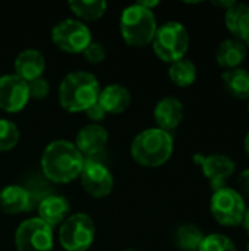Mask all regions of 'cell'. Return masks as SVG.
Instances as JSON below:
<instances>
[{
    "label": "cell",
    "instance_id": "1",
    "mask_svg": "<svg viewBox=\"0 0 249 251\" xmlns=\"http://www.w3.org/2000/svg\"><path fill=\"white\" fill-rule=\"evenodd\" d=\"M84 162L82 154L73 143L56 140L50 143L41 154V171L51 184H68L79 178Z\"/></svg>",
    "mask_w": 249,
    "mask_h": 251
},
{
    "label": "cell",
    "instance_id": "2",
    "mask_svg": "<svg viewBox=\"0 0 249 251\" xmlns=\"http://www.w3.org/2000/svg\"><path fill=\"white\" fill-rule=\"evenodd\" d=\"M98 96L100 84L97 76L84 71L68 74L59 87V103L70 113L85 112L98 101Z\"/></svg>",
    "mask_w": 249,
    "mask_h": 251
},
{
    "label": "cell",
    "instance_id": "3",
    "mask_svg": "<svg viewBox=\"0 0 249 251\" xmlns=\"http://www.w3.org/2000/svg\"><path fill=\"white\" fill-rule=\"evenodd\" d=\"M173 137L158 128L139 132L131 144L132 159L144 168H158L173 154Z\"/></svg>",
    "mask_w": 249,
    "mask_h": 251
},
{
    "label": "cell",
    "instance_id": "4",
    "mask_svg": "<svg viewBox=\"0 0 249 251\" xmlns=\"http://www.w3.org/2000/svg\"><path fill=\"white\" fill-rule=\"evenodd\" d=\"M120 34L131 47H145L153 43L157 32V21L153 10L135 3L120 15Z\"/></svg>",
    "mask_w": 249,
    "mask_h": 251
},
{
    "label": "cell",
    "instance_id": "5",
    "mask_svg": "<svg viewBox=\"0 0 249 251\" xmlns=\"http://www.w3.org/2000/svg\"><path fill=\"white\" fill-rule=\"evenodd\" d=\"M151 44L160 60L173 63L185 57L189 47V34L181 22L170 21L157 28Z\"/></svg>",
    "mask_w": 249,
    "mask_h": 251
},
{
    "label": "cell",
    "instance_id": "6",
    "mask_svg": "<svg viewBox=\"0 0 249 251\" xmlns=\"http://www.w3.org/2000/svg\"><path fill=\"white\" fill-rule=\"evenodd\" d=\"M210 212L216 222L222 226L235 228L242 225L247 212V204L244 196L230 187L213 191L210 200Z\"/></svg>",
    "mask_w": 249,
    "mask_h": 251
},
{
    "label": "cell",
    "instance_id": "7",
    "mask_svg": "<svg viewBox=\"0 0 249 251\" xmlns=\"http://www.w3.org/2000/svg\"><path fill=\"white\" fill-rule=\"evenodd\" d=\"M95 225L85 213H75L59 228V241L66 251H87L94 243Z\"/></svg>",
    "mask_w": 249,
    "mask_h": 251
},
{
    "label": "cell",
    "instance_id": "8",
    "mask_svg": "<svg viewBox=\"0 0 249 251\" xmlns=\"http://www.w3.org/2000/svg\"><path fill=\"white\" fill-rule=\"evenodd\" d=\"M51 40L54 46L66 53H84L91 40L90 28L76 19H65L56 24L51 29Z\"/></svg>",
    "mask_w": 249,
    "mask_h": 251
},
{
    "label": "cell",
    "instance_id": "9",
    "mask_svg": "<svg viewBox=\"0 0 249 251\" xmlns=\"http://www.w3.org/2000/svg\"><path fill=\"white\" fill-rule=\"evenodd\" d=\"M18 251H53V229L38 218L23 221L15 234Z\"/></svg>",
    "mask_w": 249,
    "mask_h": 251
},
{
    "label": "cell",
    "instance_id": "10",
    "mask_svg": "<svg viewBox=\"0 0 249 251\" xmlns=\"http://www.w3.org/2000/svg\"><path fill=\"white\" fill-rule=\"evenodd\" d=\"M194 162L201 166V171L207 181L210 182V187L213 191L222 190L226 185L227 179L235 174L236 165L233 159H230L226 154H210V156H203V154H195Z\"/></svg>",
    "mask_w": 249,
    "mask_h": 251
},
{
    "label": "cell",
    "instance_id": "11",
    "mask_svg": "<svg viewBox=\"0 0 249 251\" xmlns=\"http://www.w3.org/2000/svg\"><path fill=\"white\" fill-rule=\"evenodd\" d=\"M79 179L84 190L95 199L109 196L114 184L112 172L100 160H85Z\"/></svg>",
    "mask_w": 249,
    "mask_h": 251
},
{
    "label": "cell",
    "instance_id": "12",
    "mask_svg": "<svg viewBox=\"0 0 249 251\" xmlns=\"http://www.w3.org/2000/svg\"><path fill=\"white\" fill-rule=\"evenodd\" d=\"M29 101L28 82L15 74L0 76V109L7 113L21 112Z\"/></svg>",
    "mask_w": 249,
    "mask_h": 251
},
{
    "label": "cell",
    "instance_id": "13",
    "mask_svg": "<svg viewBox=\"0 0 249 251\" xmlns=\"http://www.w3.org/2000/svg\"><path fill=\"white\" fill-rule=\"evenodd\" d=\"M107 143L109 132L98 124L85 125L75 138V147L82 154L84 160H97V156L104 153Z\"/></svg>",
    "mask_w": 249,
    "mask_h": 251
},
{
    "label": "cell",
    "instance_id": "14",
    "mask_svg": "<svg viewBox=\"0 0 249 251\" xmlns=\"http://www.w3.org/2000/svg\"><path fill=\"white\" fill-rule=\"evenodd\" d=\"M154 121L166 132L176 129L183 121V104L176 97H164L154 107Z\"/></svg>",
    "mask_w": 249,
    "mask_h": 251
},
{
    "label": "cell",
    "instance_id": "15",
    "mask_svg": "<svg viewBox=\"0 0 249 251\" xmlns=\"http://www.w3.org/2000/svg\"><path fill=\"white\" fill-rule=\"evenodd\" d=\"M13 68H15V75H18L26 82H31L43 76L45 69V59L38 50L26 49L16 56Z\"/></svg>",
    "mask_w": 249,
    "mask_h": 251
},
{
    "label": "cell",
    "instance_id": "16",
    "mask_svg": "<svg viewBox=\"0 0 249 251\" xmlns=\"http://www.w3.org/2000/svg\"><path fill=\"white\" fill-rule=\"evenodd\" d=\"M37 210H38V219H41L45 225H48L53 229L62 225L68 219L70 206L66 197L53 194L44 199L37 206Z\"/></svg>",
    "mask_w": 249,
    "mask_h": 251
},
{
    "label": "cell",
    "instance_id": "17",
    "mask_svg": "<svg viewBox=\"0 0 249 251\" xmlns=\"http://www.w3.org/2000/svg\"><path fill=\"white\" fill-rule=\"evenodd\" d=\"M0 210L6 215H19L34 210V206L22 185H7L0 190Z\"/></svg>",
    "mask_w": 249,
    "mask_h": 251
},
{
    "label": "cell",
    "instance_id": "18",
    "mask_svg": "<svg viewBox=\"0 0 249 251\" xmlns=\"http://www.w3.org/2000/svg\"><path fill=\"white\" fill-rule=\"evenodd\" d=\"M131 101H132L131 91L123 85L112 84L100 90L98 104L104 109L106 113H112V115L123 113L131 106Z\"/></svg>",
    "mask_w": 249,
    "mask_h": 251
},
{
    "label": "cell",
    "instance_id": "19",
    "mask_svg": "<svg viewBox=\"0 0 249 251\" xmlns=\"http://www.w3.org/2000/svg\"><path fill=\"white\" fill-rule=\"evenodd\" d=\"M248 49L247 46L236 38L223 40L216 51V62L226 71L241 68L242 62L247 59Z\"/></svg>",
    "mask_w": 249,
    "mask_h": 251
},
{
    "label": "cell",
    "instance_id": "20",
    "mask_svg": "<svg viewBox=\"0 0 249 251\" xmlns=\"http://www.w3.org/2000/svg\"><path fill=\"white\" fill-rule=\"evenodd\" d=\"M225 24L233 38L245 43L249 38V4L235 1L225 10Z\"/></svg>",
    "mask_w": 249,
    "mask_h": 251
},
{
    "label": "cell",
    "instance_id": "21",
    "mask_svg": "<svg viewBox=\"0 0 249 251\" xmlns=\"http://www.w3.org/2000/svg\"><path fill=\"white\" fill-rule=\"evenodd\" d=\"M222 81L232 97L238 100H249V71L244 68L225 71L222 74Z\"/></svg>",
    "mask_w": 249,
    "mask_h": 251
},
{
    "label": "cell",
    "instance_id": "22",
    "mask_svg": "<svg viewBox=\"0 0 249 251\" xmlns=\"http://www.w3.org/2000/svg\"><path fill=\"white\" fill-rule=\"evenodd\" d=\"M203 231L194 224H183L176 229L175 244L181 251H198L204 241Z\"/></svg>",
    "mask_w": 249,
    "mask_h": 251
},
{
    "label": "cell",
    "instance_id": "23",
    "mask_svg": "<svg viewBox=\"0 0 249 251\" xmlns=\"http://www.w3.org/2000/svg\"><path fill=\"white\" fill-rule=\"evenodd\" d=\"M169 78L175 85L181 88L191 87L197 79V66L192 60L183 57L178 62L170 63Z\"/></svg>",
    "mask_w": 249,
    "mask_h": 251
},
{
    "label": "cell",
    "instance_id": "24",
    "mask_svg": "<svg viewBox=\"0 0 249 251\" xmlns=\"http://www.w3.org/2000/svg\"><path fill=\"white\" fill-rule=\"evenodd\" d=\"M68 6L79 19L84 21H97L106 13L107 9V3L103 0H70Z\"/></svg>",
    "mask_w": 249,
    "mask_h": 251
},
{
    "label": "cell",
    "instance_id": "25",
    "mask_svg": "<svg viewBox=\"0 0 249 251\" xmlns=\"http://www.w3.org/2000/svg\"><path fill=\"white\" fill-rule=\"evenodd\" d=\"M29 199H31V203L34 206V209H37V206L44 200L47 199L48 196H53V187H51V182L41 174V175H32L31 178H28L25 181V184L22 185Z\"/></svg>",
    "mask_w": 249,
    "mask_h": 251
},
{
    "label": "cell",
    "instance_id": "26",
    "mask_svg": "<svg viewBox=\"0 0 249 251\" xmlns=\"http://www.w3.org/2000/svg\"><path fill=\"white\" fill-rule=\"evenodd\" d=\"M19 141V129L16 124L7 119H0V151L12 150Z\"/></svg>",
    "mask_w": 249,
    "mask_h": 251
},
{
    "label": "cell",
    "instance_id": "27",
    "mask_svg": "<svg viewBox=\"0 0 249 251\" xmlns=\"http://www.w3.org/2000/svg\"><path fill=\"white\" fill-rule=\"evenodd\" d=\"M198 251H238V249L229 237L223 234H210L204 237Z\"/></svg>",
    "mask_w": 249,
    "mask_h": 251
},
{
    "label": "cell",
    "instance_id": "28",
    "mask_svg": "<svg viewBox=\"0 0 249 251\" xmlns=\"http://www.w3.org/2000/svg\"><path fill=\"white\" fill-rule=\"evenodd\" d=\"M82 54H84V57H85L87 62H90V63H92V65H97V63H101V62L106 59L107 51H106V47H104L101 43H98V41H91V43L88 44V47L84 50Z\"/></svg>",
    "mask_w": 249,
    "mask_h": 251
},
{
    "label": "cell",
    "instance_id": "29",
    "mask_svg": "<svg viewBox=\"0 0 249 251\" xmlns=\"http://www.w3.org/2000/svg\"><path fill=\"white\" fill-rule=\"evenodd\" d=\"M28 93H29V100H43L50 93V84L43 76L37 78L28 82Z\"/></svg>",
    "mask_w": 249,
    "mask_h": 251
},
{
    "label": "cell",
    "instance_id": "30",
    "mask_svg": "<svg viewBox=\"0 0 249 251\" xmlns=\"http://www.w3.org/2000/svg\"><path fill=\"white\" fill-rule=\"evenodd\" d=\"M85 113H87V116H88L94 124H97V122L103 121V119H104V116L107 115V113L104 112V109L98 104V101H97L95 104H92L91 107H88V109L85 110Z\"/></svg>",
    "mask_w": 249,
    "mask_h": 251
},
{
    "label": "cell",
    "instance_id": "31",
    "mask_svg": "<svg viewBox=\"0 0 249 251\" xmlns=\"http://www.w3.org/2000/svg\"><path fill=\"white\" fill-rule=\"evenodd\" d=\"M239 193L245 197H249V169H244L238 176Z\"/></svg>",
    "mask_w": 249,
    "mask_h": 251
},
{
    "label": "cell",
    "instance_id": "32",
    "mask_svg": "<svg viewBox=\"0 0 249 251\" xmlns=\"http://www.w3.org/2000/svg\"><path fill=\"white\" fill-rule=\"evenodd\" d=\"M245 231L249 234V207H247V212H245V216H244V222H242Z\"/></svg>",
    "mask_w": 249,
    "mask_h": 251
},
{
    "label": "cell",
    "instance_id": "33",
    "mask_svg": "<svg viewBox=\"0 0 249 251\" xmlns=\"http://www.w3.org/2000/svg\"><path fill=\"white\" fill-rule=\"evenodd\" d=\"M233 0H230V1H219V3H214L216 6H219V7H226V10L230 7V6H233Z\"/></svg>",
    "mask_w": 249,
    "mask_h": 251
},
{
    "label": "cell",
    "instance_id": "34",
    "mask_svg": "<svg viewBox=\"0 0 249 251\" xmlns=\"http://www.w3.org/2000/svg\"><path fill=\"white\" fill-rule=\"evenodd\" d=\"M244 149H245V153H247V156L249 157V132L247 134V137H245V141H244Z\"/></svg>",
    "mask_w": 249,
    "mask_h": 251
},
{
    "label": "cell",
    "instance_id": "35",
    "mask_svg": "<svg viewBox=\"0 0 249 251\" xmlns=\"http://www.w3.org/2000/svg\"><path fill=\"white\" fill-rule=\"evenodd\" d=\"M244 44L247 46V49H249V38H248V40H247V41H245V43H244Z\"/></svg>",
    "mask_w": 249,
    "mask_h": 251
},
{
    "label": "cell",
    "instance_id": "36",
    "mask_svg": "<svg viewBox=\"0 0 249 251\" xmlns=\"http://www.w3.org/2000/svg\"><path fill=\"white\" fill-rule=\"evenodd\" d=\"M247 251H249V243H248V247H247Z\"/></svg>",
    "mask_w": 249,
    "mask_h": 251
},
{
    "label": "cell",
    "instance_id": "37",
    "mask_svg": "<svg viewBox=\"0 0 249 251\" xmlns=\"http://www.w3.org/2000/svg\"><path fill=\"white\" fill-rule=\"evenodd\" d=\"M123 251H136V250H123Z\"/></svg>",
    "mask_w": 249,
    "mask_h": 251
},
{
    "label": "cell",
    "instance_id": "38",
    "mask_svg": "<svg viewBox=\"0 0 249 251\" xmlns=\"http://www.w3.org/2000/svg\"><path fill=\"white\" fill-rule=\"evenodd\" d=\"M248 113H249V103H248Z\"/></svg>",
    "mask_w": 249,
    "mask_h": 251
}]
</instances>
